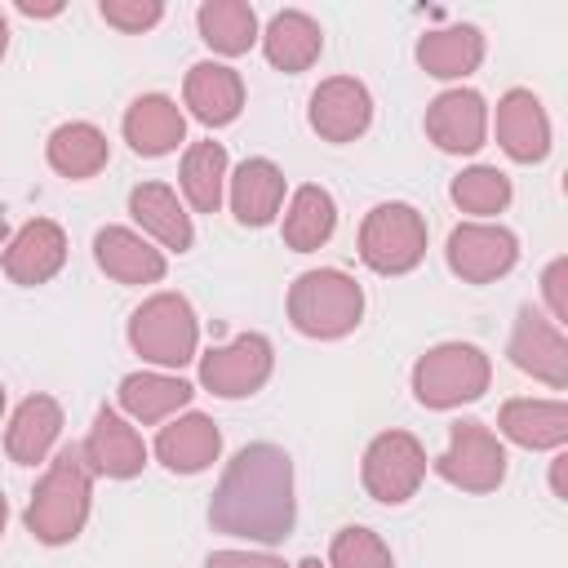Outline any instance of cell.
<instances>
[{"instance_id": "1", "label": "cell", "mask_w": 568, "mask_h": 568, "mask_svg": "<svg viewBox=\"0 0 568 568\" xmlns=\"http://www.w3.org/2000/svg\"><path fill=\"white\" fill-rule=\"evenodd\" d=\"M209 524L226 537L275 546L297 524V497H293V457L280 444H244L209 501Z\"/></svg>"}, {"instance_id": "2", "label": "cell", "mask_w": 568, "mask_h": 568, "mask_svg": "<svg viewBox=\"0 0 568 568\" xmlns=\"http://www.w3.org/2000/svg\"><path fill=\"white\" fill-rule=\"evenodd\" d=\"M89 506H93V470L75 444V448H62L49 462V470L40 475V484L22 510V524L40 546H67L84 532Z\"/></svg>"}, {"instance_id": "3", "label": "cell", "mask_w": 568, "mask_h": 568, "mask_svg": "<svg viewBox=\"0 0 568 568\" xmlns=\"http://www.w3.org/2000/svg\"><path fill=\"white\" fill-rule=\"evenodd\" d=\"M288 324L302 337L315 342H337L346 333L359 328L364 320V288L355 284V275L337 271V266H320V271H302L288 284Z\"/></svg>"}, {"instance_id": "4", "label": "cell", "mask_w": 568, "mask_h": 568, "mask_svg": "<svg viewBox=\"0 0 568 568\" xmlns=\"http://www.w3.org/2000/svg\"><path fill=\"white\" fill-rule=\"evenodd\" d=\"M488 382H493V364L470 342H439L413 364V399L435 413L475 404L488 390Z\"/></svg>"}, {"instance_id": "5", "label": "cell", "mask_w": 568, "mask_h": 568, "mask_svg": "<svg viewBox=\"0 0 568 568\" xmlns=\"http://www.w3.org/2000/svg\"><path fill=\"white\" fill-rule=\"evenodd\" d=\"M129 346L155 368H186L200 346V320L182 293H151L129 315Z\"/></svg>"}, {"instance_id": "6", "label": "cell", "mask_w": 568, "mask_h": 568, "mask_svg": "<svg viewBox=\"0 0 568 568\" xmlns=\"http://www.w3.org/2000/svg\"><path fill=\"white\" fill-rule=\"evenodd\" d=\"M426 257V217L404 204L386 200L373 204L359 222V262L377 275H408Z\"/></svg>"}, {"instance_id": "7", "label": "cell", "mask_w": 568, "mask_h": 568, "mask_svg": "<svg viewBox=\"0 0 568 568\" xmlns=\"http://www.w3.org/2000/svg\"><path fill=\"white\" fill-rule=\"evenodd\" d=\"M435 475L462 493H497L506 479V444L493 426L466 417L448 426V448L435 457Z\"/></svg>"}, {"instance_id": "8", "label": "cell", "mask_w": 568, "mask_h": 568, "mask_svg": "<svg viewBox=\"0 0 568 568\" xmlns=\"http://www.w3.org/2000/svg\"><path fill=\"white\" fill-rule=\"evenodd\" d=\"M364 493L382 506H404L426 479V448L408 430H382L368 439L359 462Z\"/></svg>"}, {"instance_id": "9", "label": "cell", "mask_w": 568, "mask_h": 568, "mask_svg": "<svg viewBox=\"0 0 568 568\" xmlns=\"http://www.w3.org/2000/svg\"><path fill=\"white\" fill-rule=\"evenodd\" d=\"M271 368H275L271 337L266 333H240L235 342L200 355V386L217 399H244L271 382Z\"/></svg>"}, {"instance_id": "10", "label": "cell", "mask_w": 568, "mask_h": 568, "mask_svg": "<svg viewBox=\"0 0 568 568\" xmlns=\"http://www.w3.org/2000/svg\"><path fill=\"white\" fill-rule=\"evenodd\" d=\"M444 257L462 284H493L519 262V240L510 226L497 222H457L448 231Z\"/></svg>"}, {"instance_id": "11", "label": "cell", "mask_w": 568, "mask_h": 568, "mask_svg": "<svg viewBox=\"0 0 568 568\" xmlns=\"http://www.w3.org/2000/svg\"><path fill=\"white\" fill-rule=\"evenodd\" d=\"M506 355H510V364L519 373L546 382L550 390H564L568 386V337L537 306H519L515 328H510V342H506Z\"/></svg>"}, {"instance_id": "12", "label": "cell", "mask_w": 568, "mask_h": 568, "mask_svg": "<svg viewBox=\"0 0 568 568\" xmlns=\"http://www.w3.org/2000/svg\"><path fill=\"white\" fill-rule=\"evenodd\" d=\"M306 120L324 142H355L373 124V93L355 75H328L315 84Z\"/></svg>"}, {"instance_id": "13", "label": "cell", "mask_w": 568, "mask_h": 568, "mask_svg": "<svg viewBox=\"0 0 568 568\" xmlns=\"http://www.w3.org/2000/svg\"><path fill=\"white\" fill-rule=\"evenodd\" d=\"M426 138L448 155H475L488 138V102L479 89H444L426 106Z\"/></svg>"}, {"instance_id": "14", "label": "cell", "mask_w": 568, "mask_h": 568, "mask_svg": "<svg viewBox=\"0 0 568 568\" xmlns=\"http://www.w3.org/2000/svg\"><path fill=\"white\" fill-rule=\"evenodd\" d=\"M80 453H84L89 470H93V475H106V479H133V475H142V466H146V439H142L138 426H133L120 408H111V404H102V408L93 413V426H89Z\"/></svg>"}, {"instance_id": "15", "label": "cell", "mask_w": 568, "mask_h": 568, "mask_svg": "<svg viewBox=\"0 0 568 568\" xmlns=\"http://www.w3.org/2000/svg\"><path fill=\"white\" fill-rule=\"evenodd\" d=\"M497 146L515 164H541L550 155V115L532 89H506L497 98Z\"/></svg>"}, {"instance_id": "16", "label": "cell", "mask_w": 568, "mask_h": 568, "mask_svg": "<svg viewBox=\"0 0 568 568\" xmlns=\"http://www.w3.org/2000/svg\"><path fill=\"white\" fill-rule=\"evenodd\" d=\"M4 275L22 288H36V284H49L62 262H67V231L49 217H31L27 226L13 231V240L4 244Z\"/></svg>"}, {"instance_id": "17", "label": "cell", "mask_w": 568, "mask_h": 568, "mask_svg": "<svg viewBox=\"0 0 568 568\" xmlns=\"http://www.w3.org/2000/svg\"><path fill=\"white\" fill-rule=\"evenodd\" d=\"M222 457V430L209 413H178L155 435V462L173 475H200Z\"/></svg>"}, {"instance_id": "18", "label": "cell", "mask_w": 568, "mask_h": 568, "mask_svg": "<svg viewBox=\"0 0 568 568\" xmlns=\"http://www.w3.org/2000/svg\"><path fill=\"white\" fill-rule=\"evenodd\" d=\"M93 262L115 284H160L169 271L164 253L133 226H102L93 235Z\"/></svg>"}, {"instance_id": "19", "label": "cell", "mask_w": 568, "mask_h": 568, "mask_svg": "<svg viewBox=\"0 0 568 568\" xmlns=\"http://www.w3.org/2000/svg\"><path fill=\"white\" fill-rule=\"evenodd\" d=\"M120 129H124V142L133 146V155H146V160L169 155V151H178V146L186 142V115H182V106H178L173 98H164V93H142V98H133Z\"/></svg>"}, {"instance_id": "20", "label": "cell", "mask_w": 568, "mask_h": 568, "mask_svg": "<svg viewBox=\"0 0 568 568\" xmlns=\"http://www.w3.org/2000/svg\"><path fill=\"white\" fill-rule=\"evenodd\" d=\"M182 102L191 106V115L209 129H222L231 120H240L244 111V80L235 67L226 62H195L186 71V84H182Z\"/></svg>"}, {"instance_id": "21", "label": "cell", "mask_w": 568, "mask_h": 568, "mask_svg": "<svg viewBox=\"0 0 568 568\" xmlns=\"http://www.w3.org/2000/svg\"><path fill=\"white\" fill-rule=\"evenodd\" d=\"M501 439L528 453H559L568 444V404L564 399H506L497 413Z\"/></svg>"}, {"instance_id": "22", "label": "cell", "mask_w": 568, "mask_h": 568, "mask_svg": "<svg viewBox=\"0 0 568 568\" xmlns=\"http://www.w3.org/2000/svg\"><path fill=\"white\" fill-rule=\"evenodd\" d=\"M226 186H231V213L240 226H266L284 209V173L266 155L240 160L235 173L226 178Z\"/></svg>"}, {"instance_id": "23", "label": "cell", "mask_w": 568, "mask_h": 568, "mask_svg": "<svg viewBox=\"0 0 568 568\" xmlns=\"http://www.w3.org/2000/svg\"><path fill=\"white\" fill-rule=\"evenodd\" d=\"M129 213L133 222L142 226V235H151L160 248H173V253H186L195 244V226H191V213L186 204L178 200L173 186L164 182H142L129 191Z\"/></svg>"}, {"instance_id": "24", "label": "cell", "mask_w": 568, "mask_h": 568, "mask_svg": "<svg viewBox=\"0 0 568 568\" xmlns=\"http://www.w3.org/2000/svg\"><path fill=\"white\" fill-rule=\"evenodd\" d=\"M191 395H195V386L173 373H129V377H120V390H115L120 413L138 426H160V422L178 417L191 404Z\"/></svg>"}, {"instance_id": "25", "label": "cell", "mask_w": 568, "mask_h": 568, "mask_svg": "<svg viewBox=\"0 0 568 568\" xmlns=\"http://www.w3.org/2000/svg\"><path fill=\"white\" fill-rule=\"evenodd\" d=\"M58 435H62V404L53 395H27L4 426V453L18 466H36L53 453Z\"/></svg>"}, {"instance_id": "26", "label": "cell", "mask_w": 568, "mask_h": 568, "mask_svg": "<svg viewBox=\"0 0 568 568\" xmlns=\"http://www.w3.org/2000/svg\"><path fill=\"white\" fill-rule=\"evenodd\" d=\"M488 44H484V31L470 27V22H457V27H435L417 40V67L435 80H466L470 71H479Z\"/></svg>"}, {"instance_id": "27", "label": "cell", "mask_w": 568, "mask_h": 568, "mask_svg": "<svg viewBox=\"0 0 568 568\" xmlns=\"http://www.w3.org/2000/svg\"><path fill=\"white\" fill-rule=\"evenodd\" d=\"M262 53H266V62H271L275 71L297 75V71H306V67L320 62V53H324V31H320V22H315L311 13H302V9H280V13L266 22V31H262Z\"/></svg>"}, {"instance_id": "28", "label": "cell", "mask_w": 568, "mask_h": 568, "mask_svg": "<svg viewBox=\"0 0 568 568\" xmlns=\"http://www.w3.org/2000/svg\"><path fill=\"white\" fill-rule=\"evenodd\" d=\"M44 160H49L53 173H62V178H71V182H84V178H93V173L106 169L111 142H106V133H102L98 124H89V120H67V124H58V129L49 133Z\"/></svg>"}, {"instance_id": "29", "label": "cell", "mask_w": 568, "mask_h": 568, "mask_svg": "<svg viewBox=\"0 0 568 568\" xmlns=\"http://www.w3.org/2000/svg\"><path fill=\"white\" fill-rule=\"evenodd\" d=\"M195 27H200V40L222 58H240L262 40L257 13L244 0H204L195 9Z\"/></svg>"}, {"instance_id": "30", "label": "cell", "mask_w": 568, "mask_h": 568, "mask_svg": "<svg viewBox=\"0 0 568 568\" xmlns=\"http://www.w3.org/2000/svg\"><path fill=\"white\" fill-rule=\"evenodd\" d=\"M226 178H231V169H226V146H222V142L200 138V142H191V146L182 151V173H178V182H182V195H186V204H191L195 213H217V209H222Z\"/></svg>"}, {"instance_id": "31", "label": "cell", "mask_w": 568, "mask_h": 568, "mask_svg": "<svg viewBox=\"0 0 568 568\" xmlns=\"http://www.w3.org/2000/svg\"><path fill=\"white\" fill-rule=\"evenodd\" d=\"M337 231V204L324 186L306 182L288 195V209H284V244L293 253H311L320 244H328Z\"/></svg>"}, {"instance_id": "32", "label": "cell", "mask_w": 568, "mask_h": 568, "mask_svg": "<svg viewBox=\"0 0 568 568\" xmlns=\"http://www.w3.org/2000/svg\"><path fill=\"white\" fill-rule=\"evenodd\" d=\"M448 195H453V204H457L462 213H470L475 222H484V217L506 213L515 186H510V178H506L497 164H470V169H462V173L453 178Z\"/></svg>"}, {"instance_id": "33", "label": "cell", "mask_w": 568, "mask_h": 568, "mask_svg": "<svg viewBox=\"0 0 568 568\" xmlns=\"http://www.w3.org/2000/svg\"><path fill=\"white\" fill-rule=\"evenodd\" d=\"M328 568H395L390 546L373 532V528H337L333 546H328Z\"/></svg>"}, {"instance_id": "34", "label": "cell", "mask_w": 568, "mask_h": 568, "mask_svg": "<svg viewBox=\"0 0 568 568\" xmlns=\"http://www.w3.org/2000/svg\"><path fill=\"white\" fill-rule=\"evenodd\" d=\"M98 13L106 27H115L124 36H142L164 18V4L160 0H102Z\"/></svg>"}, {"instance_id": "35", "label": "cell", "mask_w": 568, "mask_h": 568, "mask_svg": "<svg viewBox=\"0 0 568 568\" xmlns=\"http://www.w3.org/2000/svg\"><path fill=\"white\" fill-rule=\"evenodd\" d=\"M541 297H546L550 320L564 328V324H568V257H555V262L541 271Z\"/></svg>"}, {"instance_id": "36", "label": "cell", "mask_w": 568, "mask_h": 568, "mask_svg": "<svg viewBox=\"0 0 568 568\" xmlns=\"http://www.w3.org/2000/svg\"><path fill=\"white\" fill-rule=\"evenodd\" d=\"M204 568H288V564L271 550H213Z\"/></svg>"}, {"instance_id": "37", "label": "cell", "mask_w": 568, "mask_h": 568, "mask_svg": "<svg viewBox=\"0 0 568 568\" xmlns=\"http://www.w3.org/2000/svg\"><path fill=\"white\" fill-rule=\"evenodd\" d=\"M564 466H568V453H555V462H550V493H555L559 501H568V484H564Z\"/></svg>"}, {"instance_id": "38", "label": "cell", "mask_w": 568, "mask_h": 568, "mask_svg": "<svg viewBox=\"0 0 568 568\" xmlns=\"http://www.w3.org/2000/svg\"><path fill=\"white\" fill-rule=\"evenodd\" d=\"M18 13H27V18H58V13H62V0H49V4H36V0H18Z\"/></svg>"}, {"instance_id": "39", "label": "cell", "mask_w": 568, "mask_h": 568, "mask_svg": "<svg viewBox=\"0 0 568 568\" xmlns=\"http://www.w3.org/2000/svg\"><path fill=\"white\" fill-rule=\"evenodd\" d=\"M4 49H9V22H4V13H0V58H4Z\"/></svg>"}, {"instance_id": "40", "label": "cell", "mask_w": 568, "mask_h": 568, "mask_svg": "<svg viewBox=\"0 0 568 568\" xmlns=\"http://www.w3.org/2000/svg\"><path fill=\"white\" fill-rule=\"evenodd\" d=\"M4 524H9V501H4V493H0V537H4Z\"/></svg>"}, {"instance_id": "41", "label": "cell", "mask_w": 568, "mask_h": 568, "mask_svg": "<svg viewBox=\"0 0 568 568\" xmlns=\"http://www.w3.org/2000/svg\"><path fill=\"white\" fill-rule=\"evenodd\" d=\"M297 568H328V564H320V559H315V555H306V559H302V564H297Z\"/></svg>"}, {"instance_id": "42", "label": "cell", "mask_w": 568, "mask_h": 568, "mask_svg": "<svg viewBox=\"0 0 568 568\" xmlns=\"http://www.w3.org/2000/svg\"><path fill=\"white\" fill-rule=\"evenodd\" d=\"M9 244V226H4V217H0V248Z\"/></svg>"}, {"instance_id": "43", "label": "cell", "mask_w": 568, "mask_h": 568, "mask_svg": "<svg viewBox=\"0 0 568 568\" xmlns=\"http://www.w3.org/2000/svg\"><path fill=\"white\" fill-rule=\"evenodd\" d=\"M0 417H4V386H0Z\"/></svg>"}]
</instances>
